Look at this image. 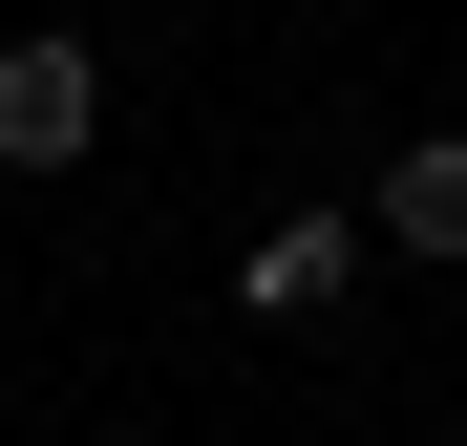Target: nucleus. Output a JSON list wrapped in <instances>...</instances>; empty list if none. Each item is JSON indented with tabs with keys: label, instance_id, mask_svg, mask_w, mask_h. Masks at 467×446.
<instances>
[{
	"label": "nucleus",
	"instance_id": "nucleus-1",
	"mask_svg": "<svg viewBox=\"0 0 467 446\" xmlns=\"http://www.w3.org/2000/svg\"><path fill=\"white\" fill-rule=\"evenodd\" d=\"M107 149V64L86 43H0V171H86Z\"/></svg>",
	"mask_w": 467,
	"mask_h": 446
},
{
	"label": "nucleus",
	"instance_id": "nucleus-3",
	"mask_svg": "<svg viewBox=\"0 0 467 446\" xmlns=\"http://www.w3.org/2000/svg\"><path fill=\"white\" fill-rule=\"evenodd\" d=\"M340 276H361V213H276L255 234V319H319Z\"/></svg>",
	"mask_w": 467,
	"mask_h": 446
},
{
	"label": "nucleus",
	"instance_id": "nucleus-2",
	"mask_svg": "<svg viewBox=\"0 0 467 446\" xmlns=\"http://www.w3.org/2000/svg\"><path fill=\"white\" fill-rule=\"evenodd\" d=\"M382 255H425V276H467V128H425L404 171H382V213H361Z\"/></svg>",
	"mask_w": 467,
	"mask_h": 446
}]
</instances>
